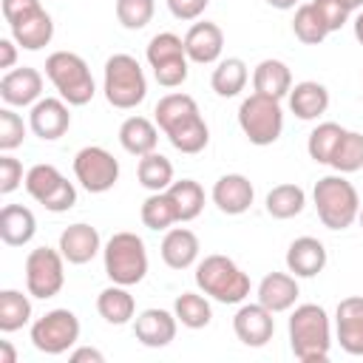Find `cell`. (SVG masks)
<instances>
[{
	"mask_svg": "<svg viewBox=\"0 0 363 363\" xmlns=\"http://www.w3.org/2000/svg\"><path fill=\"white\" fill-rule=\"evenodd\" d=\"M289 346L301 363H326L332 349V323L323 306L301 303L289 315Z\"/></svg>",
	"mask_w": 363,
	"mask_h": 363,
	"instance_id": "6da1fadb",
	"label": "cell"
},
{
	"mask_svg": "<svg viewBox=\"0 0 363 363\" xmlns=\"http://www.w3.org/2000/svg\"><path fill=\"white\" fill-rule=\"evenodd\" d=\"M312 199H315V210H318V218H320L323 227L346 230L357 221L360 196H357L354 184L343 179V173L318 179L315 190H312Z\"/></svg>",
	"mask_w": 363,
	"mask_h": 363,
	"instance_id": "7a4b0ae2",
	"label": "cell"
},
{
	"mask_svg": "<svg viewBox=\"0 0 363 363\" xmlns=\"http://www.w3.org/2000/svg\"><path fill=\"white\" fill-rule=\"evenodd\" d=\"M196 286L218 303H241L250 295V275L227 255H207L196 264Z\"/></svg>",
	"mask_w": 363,
	"mask_h": 363,
	"instance_id": "3957f363",
	"label": "cell"
},
{
	"mask_svg": "<svg viewBox=\"0 0 363 363\" xmlns=\"http://www.w3.org/2000/svg\"><path fill=\"white\" fill-rule=\"evenodd\" d=\"M102 91H105L108 105H113L119 111L136 108L147 96V79H145V71H142L139 60L130 57V54H113V57H108Z\"/></svg>",
	"mask_w": 363,
	"mask_h": 363,
	"instance_id": "277c9868",
	"label": "cell"
},
{
	"mask_svg": "<svg viewBox=\"0 0 363 363\" xmlns=\"http://www.w3.org/2000/svg\"><path fill=\"white\" fill-rule=\"evenodd\" d=\"M45 77L68 105H88L96 94L88 62L74 51H54L45 60Z\"/></svg>",
	"mask_w": 363,
	"mask_h": 363,
	"instance_id": "5b68a950",
	"label": "cell"
},
{
	"mask_svg": "<svg viewBox=\"0 0 363 363\" xmlns=\"http://www.w3.org/2000/svg\"><path fill=\"white\" fill-rule=\"evenodd\" d=\"M105 258V272L113 284L122 286H136L147 275V250L145 241L136 233H113L102 250Z\"/></svg>",
	"mask_w": 363,
	"mask_h": 363,
	"instance_id": "8992f818",
	"label": "cell"
},
{
	"mask_svg": "<svg viewBox=\"0 0 363 363\" xmlns=\"http://www.w3.org/2000/svg\"><path fill=\"white\" fill-rule=\"evenodd\" d=\"M238 125H241L244 136L258 147H267V145L278 142V136L284 130L281 99H272V96H264V94L252 91L238 105Z\"/></svg>",
	"mask_w": 363,
	"mask_h": 363,
	"instance_id": "52a82bcc",
	"label": "cell"
},
{
	"mask_svg": "<svg viewBox=\"0 0 363 363\" xmlns=\"http://www.w3.org/2000/svg\"><path fill=\"white\" fill-rule=\"evenodd\" d=\"M79 340V318L71 309H51L31 323V343L43 354H65Z\"/></svg>",
	"mask_w": 363,
	"mask_h": 363,
	"instance_id": "ba28073f",
	"label": "cell"
},
{
	"mask_svg": "<svg viewBox=\"0 0 363 363\" xmlns=\"http://www.w3.org/2000/svg\"><path fill=\"white\" fill-rule=\"evenodd\" d=\"M26 190L51 213H65L77 204V187L54 164H34L26 173Z\"/></svg>",
	"mask_w": 363,
	"mask_h": 363,
	"instance_id": "9c48e42d",
	"label": "cell"
},
{
	"mask_svg": "<svg viewBox=\"0 0 363 363\" xmlns=\"http://www.w3.org/2000/svg\"><path fill=\"white\" fill-rule=\"evenodd\" d=\"M62 252L51 247H37L26 258V289L31 298H54L65 284V267Z\"/></svg>",
	"mask_w": 363,
	"mask_h": 363,
	"instance_id": "30bf717a",
	"label": "cell"
},
{
	"mask_svg": "<svg viewBox=\"0 0 363 363\" xmlns=\"http://www.w3.org/2000/svg\"><path fill=\"white\" fill-rule=\"evenodd\" d=\"M74 176L88 193H108L119 182V162L111 150L88 145L74 156Z\"/></svg>",
	"mask_w": 363,
	"mask_h": 363,
	"instance_id": "8fae6325",
	"label": "cell"
},
{
	"mask_svg": "<svg viewBox=\"0 0 363 363\" xmlns=\"http://www.w3.org/2000/svg\"><path fill=\"white\" fill-rule=\"evenodd\" d=\"M28 128L34 136H40L43 142H54L60 139L68 128H71V113H68V102L60 96H43L31 105L28 113Z\"/></svg>",
	"mask_w": 363,
	"mask_h": 363,
	"instance_id": "7c38bea8",
	"label": "cell"
},
{
	"mask_svg": "<svg viewBox=\"0 0 363 363\" xmlns=\"http://www.w3.org/2000/svg\"><path fill=\"white\" fill-rule=\"evenodd\" d=\"M233 332L244 346H264L275 335V318L264 303H244L233 318Z\"/></svg>",
	"mask_w": 363,
	"mask_h": 363,
	"instance_id": "4fadbf2b",
	"label": "cell"
},
{
	"mask_svg": "<svg viewBox=\"0 0 363 363\" xmlns=\"http://www.w3.org/2000/svg\"><path fill=\"white\" fill-rule=\"evenodd\" d=\"M337 343L346 354H363V295H349L335 309Z\"/></svg>",
	"mask_w": 363,
	"mask_h": 363,
	"instance_id": "5bb4252c",
	"label": "cell"
},
{
	"mask_svg": "<svg viewBox=\"0 0 363 363\" xmlns=\"http://www.w3.org/2000/svg\"><path fill=\"white\" fill-rule=\"evenodd\" d=\"M43 94V74L37 68H11L3 74L0 79V96L9 108H26V105H34Z\"/></svg>",
	"mask_w": 363,
	"mask_h": 363,
	"instance_id": "9a60e30c",
	"label": "cell"
},
{
	"mask_svg": "<svg viewBox=\"0 0 363 363\" xmlns=\"http://www.w3.org/2000/svg\"><path fill=\"white\" fill-rule=\"evenodd\" d=\"M176 326H179V318L167 309H142L133 320V335L142 346L147 349H162L167 343H173L176 337Z\"/></svg>",
	"mask_w": 363,
	"mask_h": 363,
	"instance_id": "2e32d148",
	"label": "cell"
},
{
	"mask_svg": "<svg viewBox=\"0 0 363 363\" xmlns=\"http://www.w3.org/2000/svg\"><path fill=\"white\" fill-rule=\"evenodd\" d=\"M255 187L244 173H224L213 184V204L227 216H241L252 207Z\"/></svg>",
	"mask_w": 363,
	"mask_h": 363,
	"instance_id": "e0dca14e",
	"label": "cell"
},
{
	"mask_svg": "<svg viewBox=\"0 0 363 363\" xmlns=\"http://www.w3.org/2000/svg\"><path fill=\"white\" fill-rule=\"evenodd\" d=\"M224 51V31L216 23H193L184 34V54L190 62L210 65L221 57Z\"/></svg>",
	"mask_w": 363,
	"mask_h": 363,
	"instance_id": "ac0fdd59",
	"label": "cell"
},
{
	"mask_svg": "<svg viewBox=\"0 0 363 363\" xmlns=\"http://www.w3.org/2000/svg\"><path fill=\"white\" fill-rule=\"evenodd\" d=\"M57 250L62 252V258L68 264H88L102 250V241H99L96 227H91L85 221H77V224H68L60 233V247Z\"/></svg>",
	"mask_w": 363,
	"mask_h": 363,
	"instance_id": "d6986e66",
	"label": "cell"
},
{
	"mask_svg": "<svg viewBox=\"0 0 363 363\" xmlns=\"http://www.w3.org/2000/svg\"><path fill=\"white\" fill-rule=\"evenodd\" d=\"M326 267V247L312 235H301L286 250V269L295 278H315Z\"/></svg>",
	"mask_w": 363,
	"mask_h": 363,
	"instance_id": "ffe728a7",
	"label": "cell"
},
{
	"mask_svg": "<svg viewBox=\"0 0 363 363\" xmlns=\"http://www.w3.org/2000/svg\"><path fill=\"white\" fill-rule=\"evenodd\" d=\"M298 295L301 292H298V281L292 272H269L258 284V303H264L272 315L292 309Z\"/></svg>",
	"mask_w": 363,
	"mask_h": 363,
	"instance_id": "44dd1931",
	"label": "cell"
},
{
	"mask_svg": "<svg viewBox=\"0 0 363 363\" xmlns=\"http://www.w3.org/2000/svg\"><path fill=\"white\" fill-rule=\"evenodd\" d=\"M199 235L187 227H173L164 233L162 238V261L170 267V269H187L196 264L199 258Z\"/></svg>",
	"mask_w": 363,
	"mask_h": 363,
	"instance_id": "7402d4cb",
	"label": "cell"
},
{
	"mask_svg": "<svg viewBox=\"0 0 363 363\" xmlns=\"http://www.w3.org/2000/svg\"><path fill=\"white\" fill-rule=\"evenodd\" d=\"M329 108V91L326 85L315 82V79H303L298 85H292L289 91V111L303 119V122H312L318 116H323Z\"/></svg>",
	"mask_w": 363,
	"mask_h": 363,
	"instance_id": "603a6c76",
	"label": "cell"
},
{
	"mask_svg": "<svg viewBox=\"0 0 363 363\" xmlns=\"http://www.w3.org/2000/svg\"><path fill=\"white\" fill-rule=\"evenodd\" d=\"M9 28H11L14 43L20 48H26V51H40L54 37V20H51V14L45 9H40V11H34V14L11 23Z\"/></svg>",
	"mask_w": 363,
	"mask_h": 363,
	"instance_id": "cb8c5ba5",
	"label": "cell"
},
{
	"mask_svg": "<svg viewBox=\"0 0 363 363\" xmlns=\"http://www.w3.org/2000/svg\"><path fill=\"white\" fill-rule=\"evenodd\" d=\"M252 88L255 94H264V96H272V99H284L289 96L292 91V71L286 62L281 60H261L252 71Z\"/></svg>",
	"mask_w": 363,
	"mask_h": 363,
	"instance_id": "d4e9b609",
	"label": "cell"
},
{
	"mask_svg": "<svg viewBox=\"0 0 363 363\" xmlns=\"http://www.w3.org/2000/svg\"><path fill=\"white\" fill-rule=\"evenodd\" d=\"M37 233V218L28 207L23 204H6L0 210V238L9 247H23L34 238Z\"/></svg>",
	"mask_w": 363,
	"mask_h": 363,
	"instance_id": "484cf974",
	"label": "cell"
},
{
	"mask_svg": "<svg viewBox=\"0 0 363 363\" xmlns=\"http://www.w3.org/2000/svg\"><path fill=\"white\" fill-rule=\"evenodd\" d=\"M119 145L130 156H147L159 145V125H153L145 116H128L119 125Z\"/></svg>",
	"mask_w": 363,
	"mask_h": 363,
	"instance_id": "4316f807",
	"label": "cell"
},
{
	"mask_svg": "<svg viewBox=\"0 0 363 363\" xmlns=\"http://www.w3.org/2000/svg\"><path fill=\"white\" fill-rule=\"evenodd\" d=\"M96 312H99L108 323L122 326V323H128V320L136 315V301H133V295L128 292V286L113 284V286H105V289L99 292V298H96Z\"/></svg>",
	"mask_w": 363,
	"mask_h": 363,
	"instance_id": "83f0119b",
	"label": "cell"
},
{
	"mask_svg": "<svg viewBox=\"0 0 363 363\" xmlns=\"http://www.w3.org/2000/svg\"><path fill=\"white\" fill-rule=\"evenodd\" d=\"M196 113H199V105H196V99H193L190 94H167V96H162V99L156 102L153 119H156L159 130L167 133V130H173L176 125L187 122V119L196 116Z\"/></svg>",
	"mask_w": 363,
	"mask_h": 363,
	"instance_id": "f1b7e54d",
	"label": "cell"
},
{
	"mask_svg": "<svg viewBox=\"0 0 363 363\" xmlns=\"http://www.w3.org/2000/svg\"><path fill=\"white\" fill-rule=\"evenodd\" d=\"M250 79V71H247V62L238 60V57H227V60H218V65L213 68V77H210V85L218 96L230 99V96H238L244 91Z\"/></svg>",
	"mask_w": 363,
	"mask_h": 363,
	"instance_id": "f546056e",
	"label": "cell"
},
{
	"mask_svg": "<svg viewBox=\"0 0 363 363\" xmlns=\"http://www.w3.org/2000/svg\"><path fill=\"white\" fill-rule=\"evenodd\" d=\"M306 207V193L303 187L292 184V182H284V184H275L269 193H267V213L272 218H295L301 210Z\"/></svg>",
	"mask_w": 363,
	"mask_h": 363,
	"instance_id": "4dcf8cb0",
	"label": "cell"
},
{
	"mask_svg": "<svg viewBox=\"0 0 363 363\" xmlns=\"http://www.w3.org/2000/svg\"><path fill=\"white\" fill-rule=\"evenodd\" d=\"M167 196L173 199V207H176V216L179 221H193L201 216L204 210V190L199 182L193 179H179L167 187Z\"/></svg>",
	"mask_w": 363,
	"mask_h": 363,
	"instance_id": "1f68e13d",
	"label": "cell"
},
{
	"mask_svg": "<svg viewBox=\"0 0 363 363\" xmlns=\"http://www.w3.org/2000/svg\"><path fill=\"white\" fill-rule=\"evenodd\" d=\"M164 136H167L170 145H173L176 150H182V153H201V150L207 147V142H210V128H207V122L201 119V113H196V116H190L187 122H182V125H176L173 130H167Z\"/></svg>",
	"mask_w": 363,
	"mask_h": 363,
	"instance_id": "d6a6232c",
	"label": "cell"
},
{
	"mask_svg": "<svg viewBox=\"0 0 363 363\" xmlns=\"http://www.w3.org/2000/svg\"><path fill=\"white\" fill-rule=\"evenodd\" d=\"M136 176H139V184L150 193H162L173 184V164L170 159H164L162 153H147V156H139V167H136Z\"/></svg>",
	"mask_w": 363,
	"mask_h": 363,
	"instance_id": "836d02e7",
	"label": "cell"
},
{
	"mask_svg": "<svg viewBox=\"0 0 363 363\" xmlns=\"http://www.w3.org/2000/svg\"><path fill=\"white\" fill-rule=\"evenodd\" d=\"M343 133H346V128H340L337 122H320V125L309 133V139H306V153H309V159L318 162V164H329L332 156H335V147H337L340 139H343Z\"/></svg>",
	"mask_w": 363,
	"mask_h": 363,
	"instance_id": "e575fe53",
	"label": "cell"
},
{
	"mask_svg": "<svg viewBox=\"0 0 363 363\" xmlns=\"http://www.w3.org/2000/svg\"><path fill=\"white\" fill-rule=\"evenodd\" d=\"M31 320V301L20 289L0 292V332H17Z\"/></svg>",
	"mask_w": 363,
	"mask_h": 363,
	"instance_id": "d590c367",
	"label": "cell"
},
{
	"mask_svg": "<svg viewBox=\"0 0 363 363\" xmlns=\"http://www.w3.org/2000/svg\"><path fill=\"white\" fill-rule=\"evenodd\" d=\"M173 315L179 318L182 326L187 329H204L210 326L213 320V309H210V301L199 292H182L173 303Z\"/></svg>",
	"mask_w": 363,
	"mask_h": 363,
	"instance_id": "8d00e7d4",
	"label": "cell"
},
{
	"mask_svg": "<svg viewBox=\"0 0 363 363\" xmlns=\"http://www.w3.org/2000/svg\"><path fill=\"white\" fill-rule=\"evenodd\" d=\"M142 224L147 230H167L170 224L179 221L176 216V207H173V199L167 196V190L162 193H150L145 201H142Z\"/></svg>",
	"mask_w": 363,
	"mask_h": 363,
	"instance_id": "74e56055",
	"label": "cell"
},
{
	"mask_svg": "<svg viewBox=\"0 0 363 363\" xmlns=\"http://www.w3.org/2000/svg\"><path fill=\"white\" fill-rule=\"evenodd\" d=\"M292 31H295V37H298L301 43H306V45H318V43H323V40L329 37V28L323 26V20H320V14L315 11L312 3L298 6L295 20H292Z\"/></svg>",
	"mask_w": 363,
	"mask_h": 363,
	"instance_id": "f35d334b",
	"label": "cell"
},
{
	"mask_svg": "<svg viewBox=\"0 0 363 363\" xmlns=\"http://www.w3.org/2000/svg\"><path fill=\"white\" fill-rule=\"evenodd\" d=\"M337 173H354L363 167V133L357 130H346L340 145L335 147V156L329 162Z\"/></svg>",
	"mask_w": 363,
	"mask_h": 363,
	"instance_id": "ab89813d",
	"label": "cell"
},
{
	"mask_svg": "<svg viewBox=\"0 0 363 363\" xmlns=\"http://www.w3.org/2000/svg\"><path fill=\"white\" fill-rule=\"evenodd\" d=\"M145 57H147L150 68H159V65L173 62V60H184V57H187V54H184V40H182L179 34H173V31H162V34H156V37L147 43Z\"/></svg>",
	"mask_w": 363,
	"mask_h": 363,
	"instance_id": "60d3db41",
	"label": "cell"
},
{
	"mask_svg": "<svg viewBox=\"0 0 363 363\" xmlns=\"http://www.w3.org/2000/svg\"><path fill=\"white\" fill-rule=\"evenodd\" d=\"M156 11V0H116V20L130 28L139 31L153 20Z\"/></svg>",
	"mask_w": 363,
	"mask_h": 363,
	"instance_id": "b9f144b4",
	"label": "cell"
},
{
	"mask_svg": "<svg viewBox=\"0 0 363 363\" xmlns=\"http://www.w3.org/2000/svg\"><path fill=\"white\" fill-rule=\"evenodd\" d=\"M26 139V122L20 113H14L11 108H0V150L9 153L14 147H20Z\"/></svg>",
	"mask_w": 363,
	"mask_h": 363,
	"instance_id": "7bdbcfd3",
	"label": "cell"
},
{
	"mask_svg": "<svg viewBox=\"0 0 363 363\" xmlns=\"http://www.w3.org/2000/svg\"><path fill=\"white\" fill-rule=\"evenodd\" d=\"M312 6H315V11L320 14V20H323V26L329 28V34H332V31H340V28L346 26L349 14H352L340 0H312Z\"/></svg>",
	"mask_w": 363,
	"mask_h": 363,
	"instance_id": "ee69618b",
	"label": "cell"
},
{
	"mask_svg": "<svg viewBox=\"0 0 363 363\" xmlns=\"http://www.w3.org/2000/svg\"><path fill=\"white\" fill-rule=\"evenodd\" d=\"M187 57L184 60H173V62H164L159 68H153V77L162 88H179L184 79H187Z\"/></svg>",
	"mask_w": 363,
	"mask_h": 363,
	"instance_id": "f6af8a7d",
	"label": "cell"
},
{
	"mask_svg": "<svg viewBox=\"0 0 363 363\" xmlns=\"http://www.w3.org/2000/svg\"><path fill=\"white\" fill-rule=\"evenodd\" d=\"M23 182V164L14 156H0V193H14Z\"/></svg>",
	"mask_w": 363,
	"mask_h": 363,
	"instance_id": "bcb514c9",
	"label": "cell"
},
{
	"mask_svg": "<svg viewBox=\"0 0 363 363\" xmlns=\"http://www.w3.org/2000/svg\"><path fill=\"white\" fill-rule=\"evenodd\" d=\"M40 9H43L40 0H3V17H6L9 26L23 20V17H28V14H34V11H40Z\"/></svg>",
	"mask_w": 363,
	"mask_h": 363,
	"instance_id": "7dc6e473",
	"label": "cell"
},
{
	"mask_svg": "<svg viewBox=\"0 0 363 363\" xmlns=\"http://www.w3.org/2000/svg\"><path fill=\"white\" fill-rule=\"evenodd\" d=\"M210 0H167V9L176 20H199Z\"/></svg>",
	"mask_w": 363,
	"mask_h": 363,
	"instance_id": "c3c4849f",
	"label": "cell"
},
{
	"mask_svg": "<svg viewBox=\"0 0 363 363\" xmlns=\"http://www.w3.org/2000/svg\"><path fill=\"white\" fill-rule=\"evenodd\" d=\"M14 62H17V43H14V37H3L0 40V68L11 71Z\"/></svg>",
	"mask_w": 363,
	"mask_h": 363,
	"instance_id": "681fc988",
	"label": "cell"
},
{
	"mask_svg": "<svg viewBox=\"0 0 363 363\" xmlns=\"http://www.w3.org/2000/svg\"><path fill=\"white\" fill-rule=\"evenodd\" d=\"M68 360L71 363H105V354L99 349H94V346H79V349H74L68 354Z\"/></svg>",
	"mask_w": 363,
	"mask_h": 363,
	"instance_id": "f907efd6",
	"label": "cell"
},
{
	"mask_svg": "<svg viewBox=\"0 0 363 363\" xmlns=\"http://www.w3.org/2000/svg\"><path fill=\"white\" fill-rule=\"evenodd\" d=\"M17 360V352L11 349L9 340H0V363H14Z\"/></svg>",
	"mask_w": 363,
	"mask_h": 363,
	"instance_id": "816d5d0a",
	"label": "cell"
},
{
	"mask_svg": "<svg viewBox=\"0 0 363 363\" xmlns=\"http://www.w3.org/2000/svg\"><path fill=\"white\" fill-rule=\"evenodd\" d=\"M272 9H281V11H286V9H295V3L298 0H267Z\"/></svg>",
	"mask_w": 363,
	"mask_h": 363,
	"instance_id": "f5cc1de1",
	"label": "cell"
},
{
	"mask_svg": "<svg viewBox=\"0 0 363 363\" xmlns=\"http://www.w3.org/2000/svg\"><path fill=\"white\" fill-rule=\"evenodd\" d=\"M354 37H357V43L363 45V11L354 17Z\"/></svg>",
	"mask_w": 363,
	"mask_h": 363,
	"instance_id": "db71d44e",
	"label": "cell"
},
{
	"mask_svg": "<svg viewBox=\"0 0 363 363\" xmlns=\"http://www.w3.org/2000/svg\"><path fill=\"white\" fill-rule=\"evenodd\" d=\"M340 3H343V6L349 9V11H357V9L363 6V0H340Z\"/></svg>",
	"mask_w": 363,
	"mask_h": 363,
	"instance_id": "11a10c76",
	"label": "cell"
},
{
	"mask_svg": "<svg viewBox=\"0 0 363 363\" xmlns=\"http://www.w3.org/2000/svg\"><path fill=\"white\" fill-rule=\"evenodd\" d=\"M357 221H360V227H363V207H360V213H357Z\"/></svg>",
	"mask_w": 363,
	"mask_h": 363,
	"instance_id": "9f6ffc18",
	"label": "cell"
}]
</instances>
